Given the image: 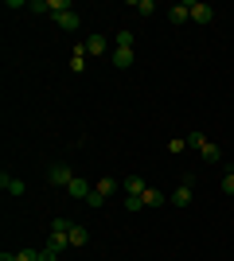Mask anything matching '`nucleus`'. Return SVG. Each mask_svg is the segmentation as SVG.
Segmentation results:
<instances>
[{"label": "nucleus", "instance_id": "obj_4", "mask_svg": "<svg viewBox=\"0 0 234 261\" xmlns=\"http://www.w3.org/2000/svg\"><path fill=\"white\" fill-rule=\"evenodd\" d=\"M191 199H195V195H191V184H188V179H184V184H179L176 191L168 195V203H172V207H188Z\"/></svg>", "mask_w": 234, "mask_h": 261}, {"label": "nucleus", "instance_id": "obj_25", "mask_svg": "<svg viewBox=\"0 0 234 261\" xmlns=\"http://www.w3.org/2000/svg\"><path fill=\"white\" fill-rule=\"evenodd\" d=\"M223 191H226V195H234V172L223 175Z\"/></svg>", "mask_w": 234, "mask_h": 261}, {"label": "nucleus", "instance_id": "obj_5", "mask_svg": "<svg viewBox=\"0 0 234 261\" xmlns=\"http://www.w3.org/2000/svg\"><path fill=\"white\" fill-rule=\"evenodd\" d=\"M0 187H4L8 195H23V191H28V184L16 179V175H8V172H0Z\"/></svg>", "mask_w": 234, "mask_h": 261}, {"label": "nucleus", "instance_id": "obj_8", "mask_svg": "<svg viewBox=\"0 0 234 261\" xmlns=\"http://www.w3.org/2000/svg\"><path fill=\"white\" fill-rule=\"evenodd\" d=\"M106 47H110V43H106V39H101V35H90L86 43H82V51H86V59H90V55H94V59H98V55H106Z\"/></svg>", "mask_w": 234, "mask_h": 261}, {"label": "nucleus", "instance_id": "obj_17", "mask_svg": "<svg viewBox=\"0 0 234 261\" xmlns=\"http://www.w3.org/2000/svg\"><path fill=\"white\" fill-rule=\"evenodd\" d=\"M184 141H188V148H195V152H203V144H207V137H203V133H188Z\"/></svg>", "mask_w": 234, "mask_h": 261}, {"label": "nucleus", "instance_id": "obj_14", "mask_svg": "<svg viewBox=\"0 0 234 261\" xmlns=\"http://www.w3.org/2000/svg\"><path fill=\"white\" fill-rule=\"evenodd\" d=\"M94 191H98V195H106V199H110L113 191H117V179H110V175H106V179H98V184H94Z\"/></svg>", "mask_w": 234, "mask_h": 261}, {"label": "nucleus", "instance_id": "obj_26", "mask_svg": "<svg viewBox=\"0 0 234 261\" xmlns=\"http://www.w3.org/2000/svg\"><path fill=\"white\" fill-rule=\"evenodd\" d=\"M39 261H59V253H55V250H47V246H43V250H39Z\"/></svg>", "mask_w": 234, "mask_h": 261}, {"label": "nucleus", "instance_id": "obj_15", "mask_svg": "<svg viewBox=\"0 0 234 261\" xmlns=\"http://www.w3.org/2000/svg\"><path fill=\"white\" fill-rule=\"evenodd\" d=\"M70 66H74L78 74L86 70V51H82V43H74V55H70Z\"/></svg>", "mask_w": 234, "mask_h": 261}, {"label": "nucleus", "instance_id": "obj_18", "mask_svg": "<svg viewBox=\"0 0 234 261\" xmlns=\"http://www.w3.org/2000/svg\"><path fill=\"white\" fill-rule=\"evenodd\" d=\"M141 207H145V195H129L125 199V211H129V215H137Z\"/></svg>", "mask_w": 234, "mask_h": 261}, {"label": "nucleus", "instance_id": "obj_23", "mask_svg": "<svg viewBox=\"0 0 234 261\" xmlns=\"http://www.w3.org/2000/svg\"><path fill=\"white\" fill-rule=\"evenodd\" d=\"M101 203H106V195H98V191H90V199H86V207H94V211H101Z\"/></svg>", "mask_w": 234, "mask_h": 261}, {"label": "nucleus", "instance_id": "obj_12", "mask_svg": "<svg viewBox=\"0 0 234 261\" xmlns=\"http://www.w3.org/2000/svg\"><path fill=\"white\" fill-rule=\"evenodd\" d=\"M203 160H207V164H219V160H223V148H219V144H215V141H207V144H203Z\"/></svg>", "mask_w": 234, "mask_h": 261}, {"label": "nucleus", "instance_id": "obj_22", "mask_svg": "<svg viewBox=\"0 0 234 261\" xmlns=\"http://www.w3.org/2000/svg\"><path fill=\"white\" fill-rule=\"evenodd\" d=\"M113 47H133V35H129V32H117V39H113Z\"/></svg>", "mask_w": 234, "mask_h": 261}, {"label": "nucleus", "instance_id": "obj_6", "mask_svg": "<svg viewBox=\"0 0 234 261\" xmlns=\"http://www.w3.org/2000/svg\"><path fill=\"white\" fill-rule=\"evenodd\" d=\"M55 23H59V28H67V32H78V23H82V16H78L74 8H67V12H59V16H55Z\"/></svg>", "mask_w": 234, "mask_h": 261}, {"label": "nucleus", "instance_id": "obj_27", "mask_svg": "<svg viewBox=\"0 0 234 261\" xmlns=\"http://www.w3.org/2000/svg\"><path fill=\"white\" fill-rule=\"evenodd\" d=\"M0 261H20V257H16V253H0Z\"/></svg>", "mask_w": 234, "mask_h": 261}, {"label": "nucleus", "instance_id": "obj_3", "mask_svg": "<svg viewBox=\"0 0 234 261\" xmlns=\"http://www.w3.org/2000/svg\"><path fill=\"white\" fill-rule=\"evenodd\" d=\"M110 63L117 66V70L133 66V47H113V51H110Z\"/></svg>", "mask_w": 234, "mask_h": 261}, {"label": "nucleus", "instance_id": "obj_20", "mask_svg": "<svg viewBox=\"0 0 234 261\" xmlns=\"http://www.w3.org/2000/svg\"><path fill=\"white\" fill-rule=\"evenodd\" d=\"M70 226H74V222H67V218H51V230H55V234H70Z\"/></svg>", "mask_w": 234, "mask_h": 261}, {"label": "nucleus", "instance_id": "obj_21", "mask_svg": "<svg viewBox=\"0 0 234 261\" xmlns=\"http://www.w3.org/2000/svg\"><path fill=\"white\" fill-rule=\"evenodd\" d=\"M184 148H188V141H184V137H176V141L168 144V152H172V156H179V152H184Z\"/></svg>", "mask_w": 234, "mask_h": 261}, {"label": "nucleus", "instance_id": "obj_13", "mask_svg": "<svg viewBox=\"0 0 234 261\" xmlns=\"http://www.w3.org/2000/svg\"><path fill=\"white\" fill-rule=\"evenodd\" d=\"M67 238H70V246H86V242H90V230L86 226H70Z\"/></svg>", "mask_w": 234, "mask_h": 261}, {"label": "nucleus", "instance_id": "obj_2", "mask_svg": "<svg viewBox=\"0 0 234 261\" xmlns=\"http://www.w3.org/2000/svg\"><path fill=\"white\" fill-rule=\"evenodd\" d=\"M47 179H51V184H55V187H70V179H74V172H70L67 164H51V168H47Z\"/></svg>", "mask_w": 234, "mask_h": 261}, {"label": "nucleus", "instance_id": "obj_16", "mask_svg": "<svg viewBox=\"0 0 234 261\" xmlns=\"http://www.w3.org/2000/svg\"><path fill=\"white\" fill-rule=\"evenodd\" d=\"M145 207H164V191L148 187V191H145Z\"/></svg>", "mask_w": 234, "mask_h": 261}, {"label": "nucleus", "instance_id": "obj_7", "mask_svg": "<svg viewBox=\"0 0 234 261\" xmlns=\"http://www.w3.org/2000/svg\"><path fill=\"white\" fill-rule=\"evenodd\" d=\"M67 191H70V199H82V203H86V199H90V191H94V187H90L86 179H78V175H74V179H70V187H67Z\"/></svg>", "mask_w": 234, "mask_h": 261}, {"label": "nucleus", "instance_id": "obj_10", "mask_svg": "<svg viewBox=\"0 0 234 261\" xmlns=\"http://www.w3.org/2000/svg\"><path fill=\"white\" fill-rule=\"evenodd\" d=\"M145 191H148V184L141 175H129V179H125V195H145Z\"/></svg>", "mask_w": 234, "mask_h": 261}, {"label": "nucleus", "instance_id": "obj_19", "mask_svg": "<svg viewBox=\"0 0 234 261\" xmlns=\"http://www.w3.org/2000/svg\"><path fill=\"white\" fill-rule=\"evenodd\" d=\"M133 12H137V16H152V12H156V4H152V0H137V4H133Z\"/></svg>", "mask_w": 234, "mask_h": 261}, {"label": "nucleus", "instance_id": "obj_24", "mask_svg": "<svg viewBox=\"0 0 234 261\" xmlns=\"http://www.w3.org/2000/svg\"><path fill=\"white\" fill-rule=\"evenodd\" d=\"M16 257H20V261H39V250H32V246H28V250H20Z\"/></svg>", "mask_w": 234, "mask_h": 261}, {"label": "nucleus", "instance_id": "obj_28", "mask_svg": "<svg viewBox=\"0 0 234 261\" xmlns=\"http://www.w3.org/2000/svg\"><path fill=\"white\" fill-rule=\"evenodd\" d=\"M230 172H234V164H230Z\"/></svg>", "mask_w": 234, "mask_h": 261}, {"label": "nucleus", "instance_id": "obj_1", "mask_svg": "<svg viewBox=\"0 0 234 261\" xmlns=\"http://www.w3.org/2000/svg\"><path fill=\"white\" fill-rule=\"evenodd\" d=\"M188 8H191V20L195 23H211L215 20V8L207 4V0H188Z\"/></svg>", "mask_w": 234, "mask_h": 261}, {"label": "nucleus", "instance_id": "obj_9", "mask_svg": "<svg viewBox=\"0 0 234 261\" xmlns=\"http://www.w3.org/2000/svg\"><path fill=\"white\" fill-rule=\"evenodd\" d=\"M168 20H172V23H188V20H191L188 0H184V4H172V8H168Z\"/></svg>", "mask_w": 234, "mask_h": 261}, {"label": "nucleus", "instance_id": "obj_11", "mask_svg": "<svg viewBox=\"0 0 234 261\" xmlns=\"http://www.w3.org/2000/svg\"><path fill=\"white\" fill-rule=\"evenodd\" d=\"M70 246V238L67 234H55V230H51V234H47V250H55V253H63Z\"/></svg>", "mask_w": 234, "mask_h": 261}]
</instances>
